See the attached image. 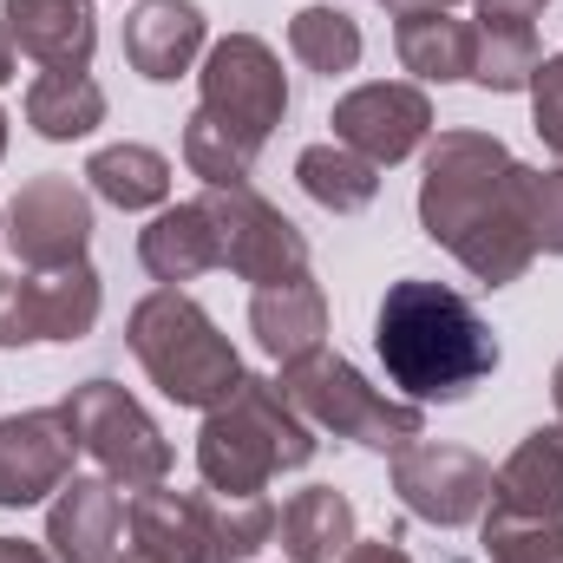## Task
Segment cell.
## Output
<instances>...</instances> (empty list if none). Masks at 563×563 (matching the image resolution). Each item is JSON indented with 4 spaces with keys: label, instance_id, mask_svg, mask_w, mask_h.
<instances>
[{
    "label": "cell",
    "instance_id": "1",
    "mask_svg": "<svg viewBox=\"0 0 563 563\" xmlns=\"http://www.w3.org/2000/svg\"><path fill=\"white\" fill-rule=\"evenodd\" d=\"M525 170L492 132H439L420 164V230L485 288H511L538 263L525 223Z\"/></svg>",
    "mask_w": 563,
    "mask_h": 563
},
{
    "label": "cell",
    "instance_id": "2",
    "mask_svg": "<svg viewBox=\"0 0 563 563\" xmlns=\"http://www.w3.org/2000/svg\"><path fill=\"white\" fill-rule=\"evenodd\" d=\"M374 354L400 387V400L413 407H432V400L452 407L498 374V334L485 328V314L459 288L426 276H407L380 295Z\"/></svg>",
    "mask_w": 563,
    "mask_h": 563
},
{
    "label": "cell",
    "instance_id": "3",
    "mask_svg": "<svg viewBox=\"0 0 563 563\" xmlns=\"http://www.w3.org/2000/svg\"><path fill=\"white\" fill-rule=\"evenodd\" d=\"M314 459V426L288 407L276 380L263 374H243L236 394L223 407L203 413V432H197V472L210 492H269L276 472H301Z\"/></svg>",
    "mask_w": 563,
    "mask_h": 563
},
{
    "label": "cell",
    "instance_id": "4",
    "mask_svg": "<svg viewBox=\"0 0 563 563\" xmlns=\"http://www.w3.org/2000/svg\"><path fill=\"white\" fill-rule=\"evenodd\" d=\"M125 341H132L139 367L151 374V387L164 400H177V407L210 413L243 380V361H236L230 334L184 288H151L139 308H132V321H125Z\"/></svg>",
    "mask_w": 563,
    "mask_h": 563
},
{
    "label": "cell",
    "instance_id": "5",
    "mask_svg": "<svg viewBox=\"0 0 563 563\" xmlns=\"http://www.w3.org/2000/svg\"><path fill=\"white\" fill-rule=\"evenodd\" d=\"M276 387L288 394V407L308 426H321V432H334V439H354V445H374V452H400L407 439L426 432V407L380 394L354 361H341V354H328V347L288 361Z\"/></svg>",
    "mask_w": 563,
    "mask_h": 563
},
{
    "label": "cell",
    "instance_id": "6",
    "mask_svg": "<svg viewBox=\"0 0 563 563\" xmlns=\"http://www.w3.org/2000/svg\"><path fill=\"white\" fill-rule=\"evenodd\" d=\"M59 413L73 426L79 452H92L99 478H112V485H125V492L164 485V472H170V439L157 432V420L144 413L119 380H79V387L59 400Z\"/></svg>",
    "mask_w": 563,
    "mask_h": 563
},
{
    "label": "cell",
    "instance_id": "7",
    "mask_svg": "<svg viewBox=\"0 0 563 563\" xmlns=\"http://www.w3.org/2000/svg\"><path fill=\"white\" fill-rule=\"evenodd\" d=\"M197 112L217 119L223 132L250 151H263L269 132L288 112V79H282V59L269 40L256 33H230L203 53V73H197Z\"/></svg>",
    "mask_w": 563,
    "mask_h": 563
},
{
    "label": "cell",
    "instance_id": "8",
    "mask_svg": "<svg viewBox=\"0 0 563 563\" xmlns=\"http://www.w3.org/2000/svg\"><path fill=\"white\" fill-rule=\"evenodd\" d=\"M203 210L217 223V256L236 282H288L308 276V236L282 217L276 203L256 190V184H236V190H203Z\"/></svg>",
    "mask_w": 563,
    "mask_h": 563
},
{
    "label": "cell",
    "instance_id": "9",
    "mask_svg": "<svg viewBox=\"0 0 563 563\" xmlns=\"http://www.w3.org/2000/svg\"><path fill=\"white\" fill-rule=\"evenodd\" d=\"M106 288L92 263L66 269H26L0 282V347H33V341H86L99 328Z\"/></svg>",
    "mask_w": 563,
    "mask_h": 563
},
{
    "label": "cell",
    "instance_id": "10",
    "mask_svg": "<svg viewBox=\"0 0 563 563\" xmlns=\"http://www.w3.org/2000/svg\"><path fill=\"white\" fill-rule=\"evenodd\" d=\"M394 492L400 505L420 518V525H439V531H465L485 518L492 505V465L465 445H439V439H407L394 452Z\"/></svg>",
    "mask_w": 563,
    "mask_h": 563
},
{
    "label": "cell",
    "instance_id": "11",
    "mask_svg": "<svg viewBox=\"0 0 563 563\" xmlns=\"http://www.w3.org/2000/svg\"><path fill=\"white\" fill-rule=\"evenodd\" d=\"M92 243V197L73 177H33L7 203V250L26 269H66L86 263Z\"/></svg>",
    "mask_w": 563,
    "mask_h": 563
},
{
    "label": "cell",
    "instance_id": "12",
    "mask_svg": "<svg viewBox=\"0 0 563 563\" xmlns=\"http://www.w3.org/2000/svg\"><path fill=\"white\" fill-rule=\"evenodd\" d=\"M334 144L361 151L367 164H400L432 139V99L420 86H400V79H374V86H354L334 99Z\"/></svg>",
    "mask_w": 563,
    "mask_h": 563
},
{
    "label": "cell",
    "instance_id": "13",
    "mask_svg": "<svg viewBox=\"0 0 563 563\" xmlns=\"http://www.w3.org/2000/svg\"><path fill=\"white\" fill-rule=\"evenodd\" d=\"M79 439L59 407H33L0 420V511H26L40 498H53L73 478Z\"/></svg>",
    "mask_w": 563,
    "mask_h": 563
},
{
    "label": "cell",
    "instance_id": "14",
    "mask_svg": "<svg viewBox=\"0 0 563 563\" xmlns=\"http://www.w3.org/2000/svg\"><path fill=\"white\" fill-rule=\"evenodd\" d=\"M485 518L511 525H558L563 531V432L538 426L511 445V459L492 472V505Z\"/></svg>",
    "mask_w": 563,
    "mask_h": 563
},
{
    "label": "cell",
    "instance_id": "15",
    "mask_svg": "<svg viewBox=\"0 0 563 563\" xmlns=\"http://www.w3.org/2000/svg\"><path fill=\"white\" fill-rule=\"evenodd\" d=\"M0 20L40 73H86L92 66V46H99L92 0H7Z\"/></svg>",
    "mask_w": 563,
    "mask_h": 563
},
{
    "label": "cell",
    "instance_id": "16",
    "mask_svg": "<svg viewBox=\"0 0 563 563\" xmlns=\"http://www.w3.org/2000/svg\"><path fill=\"white\" fill-rule=\"evenodd\" d=\"M125 531V505L112 478H66L46 511V544L59 563H112Z\"/></svg>",
    "mask_w": 563,
    "mask_h": 563
},
{
    "label": "cell",
    "instance_id": "17",
    "mask_svg": "<svg viewBox=\"0 0 563 563\" xmlns=\"http://www.w3.org/2000/svg\"><path fill=\"white\" fill-rule=\"evenodd\" d=\"M203 33L210 26H203L197 0H139V13L125 20V59H132L139 79L170 86V79H184L197 66Z\"/></svg>",
    "mask_w": 563,
    "mask_h": 563
},
{
    "label": "cell",
    "instance_id": "18",
    "mask_svg": "<svg viewBox=\"0 0 563 563\" xmlns=\"http://www.w3.org/2000/svg\"><path fill=\"white\" fill-rule=\"evenodd\" d=\"M139 263H144V276L164 282V288L223 269V256H217V223H210L203 197H190V203H164V210L144 223L139 230Z\"/></svg>",
    "mask_w": 563,
    "mask_h": 563
},
{
    "label": "cell",
    "instance_id": "19",
    "mask_svg": "<svg viewBox=\"0 0 563 563\" xmlns=\"http://www.w3.org/2000/svg\"><path fill=\"white\" fill-rule=\"evenodd\" d=\"M250 328H256L263 354L282 361V367L301 361V354H314V347H328V295H321V282L314 276H288V282L256 288V301H250Z\"/></svg>",
    "mask_w": 563,
    "mask_h": 563
},
{
    "label": "cell",
    "instance_id": "20",
    "mask_svg": "<svg viewBox=\"0 0 563 563\" xmlns=\"http://www.w3.org/2000/svg\"><path fill=\"white\" fill-rule=\"evenodd\" d=\"M125 531H132V551L151 563H210L203 498L197 492H170V485L139 492L132 511H125Z\"/></svg>",
    "mask_w": 563,
    "mask_h": 563
},
{
    "label": "cell",
    "instance_id": "21",
    "mask_svg": "<svg viewBox=\"0 0 563 563\" xmlns=\"http://www.w3.org/2000/svg\"><path fill=\"white\" fill-rule=\"evenodd\" d=\"M394 46H400V66L420 86H452V79H472L478 26L439 13V7L432 13H394Z\"/></svg>",
    "mask_w": 563,
    "mask_h": 563
},
{
    "label": "cell",
    "instance_id": "22",
    "mask_svg": "<svg viewBox=\"0 0 563 563\" xmlns=\"http://www.w3.org/2000/svg\"><path fill=\"white\" fill-rule=\"evenodd\" d=\"M276 531L288 563H341L354 544V505L334 485H308L276 511Z\"/></svg>",
    "mask_w": 563,
    "mask_h": 563
},
{
    "label": "cell",
    "instance_id": "23",
    "mask_svg": "<svg viewBox=\"0 0 563 563\" xmlns=\"http://www.w3.org/2000/svg\"><path fill=\"white\" fill-rule=\"evenodd\" d=\"M86 184L112 210H164L170 203V157L151 144H106L86 157Z\"/></svg>",
    "mask_w": 563,
    "mask_h": 563
},
{
    "label": "cell",
    "instance_id": "24",
    "mask_svg": "<svg viewBox=\"0 0 563 563\" xmlns=\"http://www.w3.org/2000/svg\"><path fill=\"white\" fill-rule=\"evenodd\" d=\"M26 125L46 144H73L92 139L106 125V92L92 73H40L26 86Z\"/></svg>",
    "mask_w": 563,
    "mask_h": 563
},
{
    "label": "cell",
    "instance_id": "25",
    "mask_svg": "<svg viewBox=\"0 0 563 563\" xmlns=\"http://www.w3.org/2000/svg\"><path fill=\"white\" fill-rule=\"evenodd\" d=\"M295 177H301V190H308L321 210H334V217H354V210H367V203L380 197V164H367V157L347 151V144H308V151L295 157Z\"/></svg>",
    "mask_w": 563,
    "mask_h": 563
},
{
    "label": "cell",
    "instance_id": "26",
    "mask_svg": "<svg viewBox=\"0 0 563 563\" xmlns=\"http://www.w3.org/2000/svg\"><path fill=\"white\" fill-rule=\"evenodd\" d=\"M288 53H295L308 73H321V79L354 73V66H361V26H354V13H341V7H301V13L288 20Z\"/></svg>",
    "mask_w": 563,
    "mask_h": 563
},
{
    "label": "cell",
    "instance_id": "27",
    "mask_svg": "<svg viewBox=\"0 0 563 563\" xmlns=\"http://www.w3.org/2000/svg\"><path fill=\"white\" fill-rule=\"evenodd\" d=\"M538 66H544V46H538L531 26H478L472 86H485V92H531Z\"/></svg>",
    "mask_w": 563,
    "mask_h": 563
},
{
    "label": "cell",
    "instance_id": "28",
    "mask_svg": "<svg viewBox=\"0 0 563 563\" xmlns=\"http://www.w3.org/2000/svg\"><path fill=\"white\" fill-rule=\"evenodd\" d=\"M184 164H190V177H203V190H236V184L256 177V151L236 144L217 119H203V112L184 119Z\"/></svg>",
    "mask_w": 563,
    "mask_h": 563
},
{
    "label": "cell",
    "instance_id": "29",
    "mask_svg": "<svg viewBox=\"0 0 563 563\" xmlns=\"http://www.w3.org/2000/svg\"><path fill=\"white\" fill-rule=\"evenodd\" d=\"M485 531V563H563L558 525H511V518H478Z\"/></svg>",
    "mask_w": 563,
    "mask_h": 563
},
{
    "label": "cell",
    "instance_id": "30",
    "mask_svg": "<svg viewBox=\"0 0 563 563\" xmlns=\"http://www.w3.org/2000/svg\"><path fill=\"white\" fill-rule=\"evenodd\" d=\"M525 223H531L538 256H563V164L525 170Z\"/></svg>",
    "mask_w": 563,
    "mask_h": 563
},
{
    "label": "cell",
    "instance_id": "31",
    "mask_svg": "<svg viewBox=\"0 0 563 563\" xmlns=\"http://www.w3.org/2000/svg\"><path fill=\"white\" fill-rule=\"evenodd\" d=\"M531 125H538V139L563 157V53L531 73Z\"/></svg>",
    "mask_w": 563,
    "mask_h": 563
},
{
    "label": "cell",
    "instance_id": "32",
    "mask_svg": "<svg viewBox=\"0 0 563 563\" xmlns=\"http://www.w3.org/2000/svg\"><path fill=\"white\" fill-rule=\"evenodd\" d=\"M478 7V26H531L544 13V0H472Z\"/></svg>",
    "mask_w": 563,
    "mask_h": 563
},
{
    "label": "cell",
    "instance_id": "33",
    "mask_svg": "<svg viewBox=\"0 0 563 563\" xmlns=\"http://www.w3.org/2000/svg\"><path fill=\"white\" fill-rule=\"evenodd\" d=\"M341 563H413V558H407L400 544H387V538H380V544H361V538H354V544H347V558H341Z\"/></svg>",
    "mask_w": 563,
    "mask_h": 563
},
{
    "label": "cell",
    "instance_id": "34",
    "mask_svg": "<svg viewBox=\"0 0 563 563\" xmlns=\"http://www.w3.org/2000/svg\"><path fill=\"white\" fill-rule=\"evenodd\" d=\"M0 563H59V558L40 551V544H26V538H0Z\"/></svg>",
    "mask_w": 563,
    "mask_h": 563
},
{
    "label": "cell",
    "instance_id": "35",
    "mask_svg": "<svg viewBox=\"0 0 563 563\" xmlns=\"http://www.w3.org/2000/svg\"><path fill=\"white\" fill-rule=\"evenodd\" d=\"M13 66H20V46H13V33H7V20H0V86L13 79Z\"/></svg>",
    "mask_w": 563,
    "mask_h": 563
},
{
    "label": "cell",
    "instance_id": "36",
    "mask_svg": "<svg viewBox=\"0 0 563 563\" xmlns=\"http://www.w3.org/2000/svg\"><path fill=\"white\" fill-rule=\"evenodd\" d=\"M387 7H394V13H432V7H439V13H452L459 0H387Z\"/></svg>",
    "mask_w": 563,
    "mask_h": 563
},
{
    "label": "cell",
    "instance_id": "37",
    "mask_svg": "<svg viewBox=\"0 0 563 563\" xmlns=\"http://www.w3.org/2000/svg\"><path fill=\"white\" fill-rule=\"evenodd\" d=\"M551 400H558V432H563V361H558V374H551Z\"/></svg>",
    "mask_w": 563,
    "mask_h": 563
},
{
    "label": "cell",
    "instance_id": "38",
    "mask_svg": "<svg viewBox=\"0 0 563 563\" xmlns=\"http://www.w3.org/2000/svg\"><path fill=\"white\" fill-rule=\"evenodd\" d=\"M0 157H7V112H0Z\"/></svg>",
    "mask_w": 563,
    "mask_h": 563
},
{
    "label": "cell",
    "instance_id": "39",
    "mask_svg": "<svg viewBox=\"0 0 563 563\" xmlns=\"http://www.w3.org/2000/svg\"><path fill=\"white\" fill-rule=\"evenodd\" d=\"M125 563H151V558H139V551H132V558H125Z\"/></svg>",
    "mask_w": 563,
    "mask_h": 563
},
{
    "label": "cell",
    "instance_id": "40",
    "mask_svg": "<svg viewBox=\"0 0 563 563\" xmlns=\"http://www.w3.org/2000/svg\"><path fill=\"white\" fill-rule=\"evenodd\" d=\"M0 223H7V217H0ZM0 243H7V230H0Z\"/></svg>",
    "mask_w": 563,
    "mask_h": 563
}]
</instances>
